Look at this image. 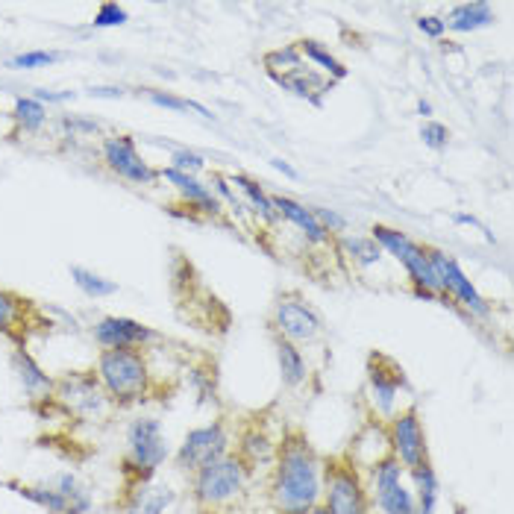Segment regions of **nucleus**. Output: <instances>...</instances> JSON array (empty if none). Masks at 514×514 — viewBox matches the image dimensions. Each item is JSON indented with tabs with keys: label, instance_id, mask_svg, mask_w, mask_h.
Segmentation results:
<instances>
[{
	"label": "nucleus",
	"instance_id": "obj_1",
	"mask_svg": "<svg viewBox=\"0 0 514 514\" xmlns=\"http://www.w3.org/2000/svg\"><path fill=\"white\" fill-rule=\"evenodd\" d=\"M324 497V459L303 432H285L271 473V503L280 514H312Z\"/></svg>",
	"mask_w": 514,
	"mask_h": 514
},
{
	"label": "nucleus",
	"instance_id": "obj_2",
	"mask_svg": "<svg viewBox=\"0 0 514 514\" xmlns=\"http://www.w3.org/2000/svg\"><path fill=\"white\" fill-rule=\"evenodd\" d=\"M97 379L109 400L115 403H136L144 400L150 391V371L141 356V350L118 347V350H103L97 359Z\"/></svg>",
	"mask_w": 514,
	"mask_h": 514
},
{
	"label": "nucleus",
	"instance_id": "obj_3",
	"mask_svg": "<svg viewBox=\"0 0 514 514\" xmlns=\"http://www.w3.org/2000/svg\"><path fill=\"white\" fill-rule=\"evenodd\" d=\"M371 238L382 247V253H391L409 274V280L415 285V294L418 297H429V300H444V291L438 285V277L432 271V262H429V247L418 244L415 238L403 233V230H394V227H385V224H376L371 230Z\"/></svg>",
	"mask_w": 514,
	"mask_h": 514
},
{
	"label": "nucleus",
	"instance_id": "obj_4",
	"mask_svg": "<svg viewBox=\"0 0 514 514\" xmlns=\"http://www.w3.org/2000/svg\"><path fill=\"white\" fill-rule=\"evenodd\" d=\"M247 473L250 470L244 468V462L235 453H227L224 459L200 468L194 473V500H197V506H203V509L230 506L233 500L241 497V491L247 485Z\"/></svg>",
	"mask_w": 514,
	"mask_h": 514
},
{
	"label": "nucleus",
	"instance_id": "obj_5",
	"mask_svg": "<svg viewBox=\"0 0 514 514\" xmlns=\"http://www.w3.org/2000/svg\"><path fill=\"white\" fill-rule=\"evenodd\" d=\"M168 459V438L162 432V423L153 418H139L127 429V459L124 473L136 479V485L150 482L153 473Z\"/></svg>",
	"mask_w": 514,
	"mask_h": 514
},
{
	"label": "nucleus",
	"instance_id": "obj_6",
	"mask_svg": "<svg viewBox=\"0 0 514 514\" xmlns=\"http://www.w3.org/2000/svg\"><path fill=\"white\" fill-rule=\"evenodd\" d=\"M321 506L329 514H371L368 485L350 462H324Z\"/></svg>",
	"mask_w": 514,
	"mask_h": 514
},
{
	"label": "nucleus",
	"instance_id": "obj_7",
	"mask_svg": "<svg viewBox=\"0 0 514 514\" xmlns=\"http://www.w3.org/2000/svg\"><path fill=\"white\" fill-rule=\"evenodd\" d=\"M429 262H432V271H435L438 285L444 291V300L468 309L470 315H479V318H485L491 312L488 300L476 291V285L468 280V274L462 271V265L450 253H444L438 247H429Z\"/></svg>",
	"mask_w": 514,
	"mask_h": 514
},
{
	"label": "nucleus",
	"instance_id": "obj_8",
	"mask_svg": "<svg viewBox=\"0 0 514 514\" xmlns=\"http://www.w3.org/2000/svg\"><path fill=\"white\" fill-rule=\"evenodd\" d=\"M227 453H230V432L221 421H212L191 429L183 438V444L177 450V468L186 473H197L200 468L224 459Z\"/></svg>",
	"mask_w": 514,
	"mask_h": 514
},
{
	"label": "nucleus",
	"instance_id": "obj_9",
	"mask_svg": "<svg viewBox=\"0 0 514 514\" xmlns=\"http://www.w3.org/2000/svg\"><path fill=\"white\" fill-rule=\"evenodd\" d=\"M56 400L80 421H97L109 409V394L94 374H71L53 385Z\"/></svg>",
	"mask_w": 514,
	"mask_h": 514
},
{
	"label": "nucleus",
	"instance_id": "obj_10",
	"mask_svg": "<svg viewBox=\"0 0 514 514\" xmlns=\"http://www.w3.org/2000/svg\"><path fill=\"white\" fill-rule=\"evenodd\" d=\"M388 447H391V456L406 470L429 462L426 429H423L418 409H406L388 421Z\"/></svg>",
	"mask_w": 514,
	"mask_h": 514
},
{
	"label": "nucleus",
	"instance_id": "obj_11",
	"mask_svg": "<svg viewBox=\"0 0 514 514\" xmlns=\"http://www.w3.org/2000/svg\"><path fill=\"white\" fill-rule=\"evenodd\" d=\"M274 329L291 344H312L324 335L318 312L297 294H282L274 306Z\"/></svg>",
	"mask_w": 514,
	"mask_h": 514
},
{
	"label": "nucleus",
	"instance_id": "obj_12",
	"mask_svg": "<svg viewBox=\"0 0 514 514\" xmlns=\"http://www.w3.org/2000/svg\"><path fill=\"white\" fill-rule=\"evenodd\" d=\"M103 162L109 165V171L133 186H153L159 180V171L141 159L133 136H109L103 141Z\"/></svg>",
	"mask_w": 514,
	"mask_h": 514
},
{
	"label": "nucleus",
	"instance_id": "obj_13",
	"mask_svg": "<svg viewBox=\"0 0 514 514\" xmlns=\"http://www.w3.org/2000/svg\"><path fill=\"white\" fill-rule=\"evenodd\" d=\"M400 388H409L406 374L400 365H394L391 359L371 356L368 362V391H371V403L382 418H394V403L400 397Z\"/></svg>",
	"mask_w": 514,
	"mask_h": 514
},
{
	"label": "nucleus",
	"instance_id": "obj_14",
	"mask_svg": "<svg viewBox=\"0 0 514 514\" xmlns=\"http://www.w3.org/2000/svg\"><path fill=\"white\" fill-rule=\"evenodd\" d=\"M94 338H97V344H103V350H118V347L139 350L147 341H156L159 335L139 321H133V318L109 315V318L94 324Z\"/></svg>",
	"mask_w": 514,
	"mask_h": 514
},
{
	"label": "nucleus",
	"instance_id": "obj_15",
	"mask_svg": "<svg viewBox=\"0 0 514 514\" xmlns=\"http://www.w3.org/2000/svg\"><path fill=\"white\" fill-rule=\"evenodd\" d=\"M159 177L162 180H168L171 186L180 191V197L186 200L188 206H194V209H200L203 215H221V200L215 197V191L209 186H203L197 177H191V174H183V171H174V168H162L159 171Z\"/></svg>",
	"mask_w": 514,
	"mask_h": 514
},
{
	"label": "nucleus",
	"instance_id": "obj_16",
	"mask_svg": "<svg viewBox=\"0 0 514 514\" xmlns=\"http://www.w3.org/2000/svg\"><path fill=\"white\" fill-rule=\"evenodd\" d=\"M271 200H274L277 218H285L288 224H294L300 233L306 235L309 244H329L332 235L318 224V218L312 215V206H303V203H297V200H291V197H285V194H274Z\"/></svg>",
	"mask_w": 514,
	"mask_h": 514
},
{
	"label": "nucleus",
	"instance_id": "obj_17",
	"mask_svg": "<svg viewBox=\"0 0 514 514\" xmlns=\"http://www.w3.org/2000/svg\"><path fill=\"white\" fill-rule=\"evenodd\" d=\"M447 30L453 33H476V30H485L497 21L494 15V6L491 3H482V0H473V3H459L447 12V18H441Z\"/></svg>",
	"mask_w": 514,
	"mask_h": 514
},
{
	"label": "nucleus",
	"instance_id": "obj_18",
	"mask_svg": "<svg viewBox=\"0 0 514 514\" xmlns=\"http://www.w3.org/2000/svg\"><path fill=\"white\" fill-rule=\"evenodd\" d=\"M277 447L280 444H274V438L265 432V429H259V426H250L244 435H241V441H238V459L244 462V468L253 470L256 465H268V462H274L277 459Z\"/></svg>",
	"mask_w": 514,
	"mask_h": 514
},
{
	"label": "nucleus",
	"instance_id": "obj_19",
	"mask_svg": "<svg viewBox=\"0 0 514 514\" xmlns=\"http://www.w3.org/2000/svg\"><path fill=\"white\" fill-rule=\"evenodd\" d=\"M171 503H174V491L168 485H153L150 479L130 491L127 514H165Z\"/></svg>",
	"mask_w": 514,
	"mask_h": 514
},
{
	"label": "nucleus",
	"instance_id": "obj_20",
	"mask_svg": "<svg viewBox=\"0 0 514 514\" xmlns=\"http://www.w3.org/2000/svg\"><path fill=\"white\" fill-rule=\"evenodd\" d=\"M412 482H415V506L418 514H435L438 512V500H441V482L438 473L432 468V462H423L418 468L409 470Z\"/></svg>",
	"mask_w": 514,
	"mask_h": 514
},
{
	"label": "nucleus",
	"instance_id": "obj_21",
	"mask_svg": "<svg viewBox=\"0 0 514 514\" xmlns=\"http://www.w3.org/2000/svg\"><path fill=\"white\" fill-rule=\"evenodd\" d=\"M274 347H277V365H280L282 385H285V388H297V385H303V382H306V376H309V365H306L303 350H300L297 344H291V341L280 338V335H277Z\"/></svg>",
	"mask_w": 514,
	"mask_h": 514
},
{
	"label": "nucleus",
	"instance_id": "obj_22",
	"mask_svg": "<svg viewBox=\"0 0 514 514\" xmlns=\"http://www.w3.org/2000/svg\"><path fill=\"white\" fill-rule=\"evenodd\" d=\"M12 371L18 374L21 379V385L33 394V397H39V394H50L53 391V379L42 371V365L24 350V347H18L15 353H12Z\"/></svg>",
	"mask_w": 514,
	"mask_h": 514
},
{
	"label": "nucleus",
	"instance_id": "obj_23",
	"mask_svg": "<svg viewBox=\"0 0 514 514\" xmlns=\"http://www.w3.org/2000/svg\"><path fill=\"white\" fill-rule=\"evenodd\" d=\"M227 180H230V186H238V191L250 200L253 215H256L259 221H265V224H277V221H280V218H277V209H274L271 194L259 186L256 180H250V177H244V174H233V177H227Z\"/></svg>",
	"mask_w": 514,
	"mask_h": 514
},
{
	"label": "nucleus",
	"instance_id": "obj_24",
	"mask_svg": "<svg viewBox=\"0 0 514 514\" xmlns=\"http://www.w3.org/2000/svg\"><path fill=\"white\" fill-rule=\"evenodd\" d=\"M27 309H30L27 297L0 288V332H6L12 338H21L18 327H21V321L27 324Z\"/></svg>",
	"mask_w": 514,
	"mask_h": 514
},
{
	"label": "nucleus",
	"instance_id": "obj_25",
	"mask_svg": "<svg viewBox=\"0 0 514 514\" xmlns=\"http://www.w3.org/2000/svg\"><path fill=\"white\" fill-rule=\"evenodd\" d=\"M6 488H12L18 497L36 503L39 509H47L50 514H68L65 497H62L53 485H21V482H6Z\"/></svg>",
	"mask_w": 514,
	"mask_h": 514
},
{
	"label": "nucleus",
	"instance_id": "obj_26",
	"mask_svg": "<svg viewBox=\"0 0 514 514\" xmlns=\"http://www.w3.org/2000/svg\"><path fill=\"white\" fill-rule=\"evenodd\" d=\"M338 244L350 253V259L362 268H374L382 259V247L376 244L371 235H341Z\"/></svg>",
	"mask_w": 514,
	"mask_h": 514
},
{
	"label": "nucleus",
	"instance_id": "obj_27",
	"mask_svg": "<svg viewBox=\"0 0 514 514\" xmlns=\"http://www.w3.org/2000/svg\"><path fill=\"white\" fill-rule=\"evenodd\" d=\"M71 280H74V285H77L86 297H94V300L118 294V282L106 280V277L94 274V271L83 268V265H71Z\"/></svg>",
	"mask_w": 514,
	"mask_h": 514
},
{
	"label": "nucleus",
	"instance_id": "obj_28",
	"mask_svg": "<svg viewBox=\"0 0 514 514\" xmlns=\"http://www.w3.org/2000/svg\"><path fill=\"white\" fill-rule=\"evenodd\" d=\"M297 50H300V56H303V59H309V62L321 65L329 77H332V80H344V77H347V68H344V62H338V59H335V56H332V53H329L327 47L321 45V42L303 39V42H297Z\"/></svg>",
	"mask_w": 514,
	"mask_h": 514
},
{
	"label": "nucleus",
	"instance_id": "obj_29",
	"mask_svg": "<svg viewBox=\"0 0 514 514\" xmlns=\"http://www.w3.org/2000/svg\"><path fill=\"white\" fill-rule=\"evenodd\" d=\"M371 506L379 509V514H418V506H415V494L400 482L397 488L385 491L382 497L371 500Z\"/></svg>",
	"mask_w": 514,
	"mask_h": 514
},
{
	"label": "nucleus",
	"instance_id": "obj_30",
	"mask_svg": "<svg viewBox=\"0 0 514 514\" xmlns=\"http://www.w3.org/2000/svg\"><path fill=\"white\" fill-rule=\"evenodd\" d=\"M12 118L18 121V127H24L27 133H36V130H42L47 121V109L42 100H36V97H18L15 100V112H12Z\"/></svg>",
	"mask_w": 514,
	"mask_h": 514
},
{
	"label": "nucleus",
	"instance_id": "obj_31",
	"mask_svg": "<svg viewBox=\"0 0 514 514\" xmlns=\"http://www.w3.org/2000/svg\"><path fill=\"white\" fill-rule=\"evenodd\" d=\"M274 80L280 83L282 89L294 92L297 97H312V92H324V89H327V86H324V83H318V80H315V74H309L303 65H300V68H294V71H288V74L274 77Z\"/></svg>",
	"mask_w": 514,
	"mask_h": 514
},
{
	"label": "nucleus",
	"instance_id": "obj_32",
	"mask_svg": "<svg viewBox=\"0 0 514 514\" xmlns=\"http://www.w3.org/2000/svg\"><path fill=\"white\" fill-rule=\"evenodd\" d=\"M147 100L150 103H156V106H162V109H171V112H197L200 118H215L212 115V109H206L203 103H197V100H188V97H177V94H168V92H147Z\"/></svg>",
	"mask_w": 514,
	"mask_h": 514
},
{
	"label": "nucleus",
	"instance_id": "obj_33",
	"mask_svg": "<svg viewBox=\"0 0 514 514\" xmlns=\"http://www.w3.org/2000/svg\"><path fill=\"white\" fill-rule=\"evenodd\" d=\"M59 56L56 53H47V50H27V53H18L9 59V68H21V71H33V68H45L50 62H56Z\"/></svg>",
	"mask_w": 514,
	"mask_h": 514
},
{
	"label": "nucleus",
	"instance_id": "obj_34",
	"mask_svg": "<svg viewBox=\"0 0 514 514\" xmlns=\"http://www.w3.org/2000/svg\"><path fill=\"white\" fill-rule=\"evenodd\" d=\"M130 21V15H127V9L124 6H118V3H103L100 9H97V15H94V27H100V30H106V27H121V24H127Z\"/></svg>",
	"mask_w": 514,
	"mask_h": 514
},
{
	"label": "nucleus",
	"instance_id": "obj_35",
	"mask_svg": "<svg viewBox=\"0 0 514 514\" xmlns=\"http://www.w3.org/2000/svg\"><path fill=\"white\" fill-rule=\"evenodd\" d=\"M171 168L194 177V174H200V171L206 168V159H203L200 153H194V150H174V156H171Z\"/></svg>",
	"mask_w": 514,
	"mask_h": 514
},
{
	"label": "nucleus",
	"instance_id": "obj_36",
	"mask_svg": "<svg viewBox=\"0 0 514 514\" xmlns=\"http://www.w3.org/2000/svg\"><path fill=\"white\" fill-rule=\"evenodd\" d=\"M421 139L432 150H444L450 144V130L444 124H438V121H426L421 127Z\"/></svg>",
	"mask_w": 514,
	"mask_h": 514
},
{
	"label": "nucleus",
	"instance_id": "obj_37",
	"mask_svg": "<svg viewBox=\"0 0 514 514\" xmlns=\"http://www.w3.org/2000/svg\"><path fill=\"white\" fill-rule=\"evenodd\" d=\"M312 215L318 218V224L327 230L329 235H338L347 230V218L344 215H338L335 209H324V206H312Z\"/></svg>",
	"mask_w": 514,
	"mask_h": 514
},
{
	"label": "nucleus",
	"instance_id": "obj_38",
	"mask_svg": "<svg viewBox=\"0 0 514 514\" xmlns=\"http://www.w3.org/2000/svg\"><path fill=\"white\" fill-rule=\"evenodd\" d=\"M418 30H421L423 36H429V39H441V36L447 33L444 21H441L438 15H421V18H418Z\"/></svg>",
	"mask_w": 514,
	"mask_h": 514
},
{
	"label": "nucleus",
	"instance_id": "obj_39",
	"mask_svg": "<svg viewBox=\"0 0 514 514\" xmlns=\"http://www.w3.org/2000/svg\"><path fill=\"white\" fill-rule=\"evenodd\" d=\"M271 165H274V168H277L280 174H285L288 180H297V177H300V174H297V171H294V168H291V165L285 162V159H271Z\"/></svg>",
	"mask_w": 514,
	"mask_h": 514
},
{
	"label": "nucleus",
	"instance_id": "obj_40",
	"mask_svg": "<svg viewBox=\"0 0 514 514\" xmlns=\"http://www.w3.org/2000/svg\"><path fill=\"white\" fill-rule=\"evenodd\" d=\"M453 221H456V224H470V227H479V221H476L473 215H453Z\"/></svg>",
	"mask_w": 514,
	"mask_h": 514
},
{
	"label": "nucleus",
	"instance_id": "obj_41",
	"mask_svg": "<svg viewBox=\"0 0 514 514\" xmlns=\"http://www.w3.org/2000/svg\"><path fill=\"white\" fill-rule=\"evenodd\" d=\"M418 115H423V118H432V106H429L426 100H421V103H418Z\"/></svg>",
	"mask_w": 514,
	"mask_h": 514
},
{
	"label": "nucleus",
	"instance_id": "obj_42",
	"mask_svg": "<svg viewBox=\"0 0 514 514\" xmlns=\"http://www.w3.org/2000/svg\"><path fill=\"white\" fill-rule=\"evenodd\" d=\"M453 514H468V509H465V506H456V509H453Z\"/></svg>",
	"mask_w": 514,
	"mask_h": 514
},
{
	"label": "nucleus",
	"instance_id": "obj_43",
	"mask_svg": "<svg viewBox=\"0 0 514 514\" xmlns=\"http://www.w3.org/2000/svg\"><path fill=\"white\" fill-rule=\"evenodd\" d=\"M312 514H329V512H327V509H324V506H318V509H315V512H312Z\"/></svg>",
	"mask_w": 514,
	"mask_h": 514
}]
</instances>
